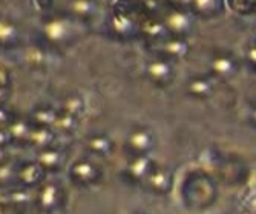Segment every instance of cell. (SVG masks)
Wrapping results in <instances>:
<instances>
[{
	"instance_id": "cell-21",
	"label": "cell",
	"mask_w": 256,
	"mask_h": 214,
	"mask_svg": "<svg viewBox=\"0 0 256 214\" xmlns=\"http://www.w3.org/2000/svg\"><path fill=\"white\" fill-rule=\"evenodd\" d=\"M34 124L32 121L30 120V116L26 118H23V116H16V120L6 127L11 138H12V142L14 144H23V146H26V142H28V138L31 135V130H32Z\"/></svg>"
},
{
	"instance_id": "cell-1",
	"label": "cell",
	"mask_w": 256,
	"mask_h": 214,
	"mask_svg": "<svg viewBox=\"0 0 256 214\" xmlns=\"http://www.w3.org/2000/svg\"><path fill=\"white\" fill-rule=\"evenodd\" d=\"M78 25L82 23L74 20L66 11L46 12L40 21V37L52 49H64L78 38Z\"/></svg>"
},
{
	"instance_id": "cell-18",
	"label": "cell",
	"mask_w": 256,
	"mask_h": 214,
	"mask_svg": "<svg viewBox=\"0 0 256 214\" xmlns=\"http://www.w3.org/2000/svg\"><path fill=\"white\" fill-rule=\"evenodd\" d=\"M86 150L96 158H110L115 152V142L108 133H92L86 139Z\"/></svg>"
},
{
	"instance_id": "cell-15",
	"label": "cell",
	"mask_w": 256,
	"mask_h": 214,
	"mask_svg": "<svg viewBox=\"0 0 256 214\" xmlns=\"http://www.w3.org/2000/svg\"><path fill=\"white\" fill-rule=\"evenodd\" d=\"M144 185L154 195L166 196L172 192V188H174V175L168 167H162V165L156 164V167L154 169L150 176L146 179Z\"/></svg>"
},
{
	"instance_id": "cell-29",
	"label": "cell",
	"mask_w": 256,
	"mask_h": 214,
	"mask_svg": "<svg viewBox=\"0 0 256 214\" xmlns=\"http://www.w3.org/2000/svg\"><path fill=\"white\" fill-rule=\"evenodd\" d=\"M244 61L253 72H256V38H253V41L246 47Z\"/></svg>"
},
{
	"instance_id": "cell-16",
	"label": "cell",
	"mask_w": 256,
	"mask_h": 214,
	"mask_svg": "<svg viewBox=\"0 0 256 214\" xmlns=\"http://www.w3.org/2000/svg\"><path fill=\"white\" fill-rule=\"evenodd\" d=\"M22 34L17 23L5 15H0V51H11L20 44Z\"/></svg>"
},
{
	"instance_id": "cell-31",
	"label": "cell",
	"mask_w": 256,
	"mask_h": 214,
	"mask_svg": "<svg viewBox=\"0 0 256 214\" xmlns=\"http://www.w3.org/2000/svg\"><path fill=\"white\" fill-rule=\"evenodd\" d=\"M12 144H14V142H12V138H11L8 129L6 127H0V147L10 149Z\"/></svg>"
},
{
	"instance_id": "cell-22",
	"label": "cell",
	"mask_w": 256,
	"mask_h": 214,
	"mask_svg": "<svg viewBox=\"0 0 256 214\" xmlns=\"http://www.w3.org/2000/svg\"><path fill=\"white\" fill-rule=\"evenodd\" d=\"M80 121H82L80 118H77L74 115H69V113L58 109V113H57V118H56V123H54L52 129L57 135L72 136L78 132Z\"/></svg>"
},
{
	"instance_id": "cell-2",
	"label": "cell",
	"mask_w": 256,
	"mask_h": 214,
	"mask_svg": "<svg viewBox=\"0 0 256 214\" xmlns=\"http://www.w3.org/2000/svg\"><path fill=\"white\" fill-rule=\"evenodd\" d=\"M34 204L42 213L56 214L66 208L68 193L60 182L44 181L40 187H37Z\"/></svg>"
},
{
	"instance_id": "cell-36",
	"label": "cell",
	"mask_w": 256,
	"mask_h": 214,
	"mask_svg": "<svg viewBox=\"0 0 256 214\" xmlns=\"http://www.w3.org/2000/svg\"><path fill=\"white\" fill-rule=\"evenodd\" d=\"M6 159H10V152L6 147H0V164L5 162Z\"/></svg>"
},
{
	"instance_id": "cell-11",
	"label": "cell",
	"mask_w": 256,
	"mask_h": 214,
	"mask_svg": "<svg viewBox=\"0 0 256 214\" xmlns=\"http://www.w3.org/2000/svg\"><path fill=\"white\" fill-rule=\"evenodd\" d=\"M48 173L44 172L42 165L32 159V161H23L17 164V184L26 188H37L44 181Z\"/></svg>"
},
{
	"instance_id": "cell-32",
	"label": "cell",
	"mask_w": 256,
	"mask_h": 214,
	"mask_svg": "<svg viewBox=\"0 0 256 214\" xmlns=\"http://www.w3.org/2000/svg\"><path fill=\"white\" fill-rule=\"evenodd\" d=\"M166 3V6L172 8H180V9H189L190 6V0H162Z\"/></svg>"
},
{
	"instance_id": "cell-33",
	"label": "cell",
	"mask_w": 256,
	"mask_h": 214,
	"mask_svg": "<svg viewBox=\"0 0 256 214\" xmlns=\"http://www.w3.org/2000/svg\"><path fill=\"white\" fill-rule=\"evenodd\" d=\"M11 86H0V104H6L11 98Z\"/></svg>"
},
{
	"instance_id": "cell-23",
	"label": "cell",
	"mask_w": 256,
	"mask_h": 214,
	"mask_svg": "<svg viewBox=\"0 0 256 214\" xmlns=\"http://www.w3.org/2000/svg\"><path fill=\"white\" fill-rule=\"evenodd\" d=\"M57 113H58V109L48 106V104H42V106H37L31 110L30 120L32 121L34 126L52 129V126L56 123V118H57Z\"/></svg>"
},
{
	"instance_id": "cell-13",
	"label": "cell",
	"mask_w": 256,
	"mask_h": 214,
	"mask_svg": "<svg viewBox=\"0 0 256 214\" xmlns=\"http://www.w3.org/2000/svg\"><path fill=\"white\" fill-rule=\"evenodd\" d=\"M215 78L208 75H194L186 83V93L190 98L198 100V101H206L208 98H212V95L215 93Z\"/></svg>"
},
{
	"instance_id": "cell-28",
	"label": "cell",
	"mask_w": 256,
	"mask_h": 214,
	"mask_svg": "<svg viewBox=\"0 0 256 214\" xmlns=\"http://www.w3.org/2000/svg\"><path fill=\"white\" fill-rule=\"evenodd\" d=\"M17 113L12 107H8L6 104H0V127H8L14 120Z\"/></svg>"
},
{
	"instance_id": "cell-7",
	"label": "cell",
	"mask_w": 256,
	"mask_h": 214,
	"mask_svg": "<svg viewBox=\"0 0 256 214\" xmlns=\"http://www.w3.org/2000/svg\"><path fill=\"white\" fill-rule=\"evenodd\" d=\"M69 179L78 187H94L103 179V169L90 159H77L69 165Z\"/></svg>"
},
{
	"instance_id": "cell-39",
	"label": "cell",
	"mask_w": 256,
	"mask_h": 214,
	"mask_svg": "<svg viewBox=\"0 0 256 214\" xmlns=\"http://www.w3.org/2000/svg\"><path fill=\"white\" fill-rule=\"evenodd\" d=\"M254 38H256V26H254Z\"/></svg>"
},
{
	"instance_id": "cell-26",
	"label": "cell",
	"mask_w": 256,
	"mask_h": 214,
	"mask_svg": "<svg viewBox=\"0 0 256 214\" xmlns=\"http://www.w3.org/2000/svg\"><path fill=\"white\" fill-rule=\"evenodd\" d=\"M11 184H17V164L10 158L0 164V185L10 187Z\"/></svg>"
},
{
	"instance_id": "cell-38",
	"label": "cell",
	"mask_w": 256,
	"mask_h": 214,
	"mask_svg": "<svg viewBox=\"0 0 256 214\" xmlns=\"http://www.w3.org/2000/svg\"><path fill=\"white\" fill-rule=\"evenodd\" d=\"M135 214H148V213H142V211H140V213H135Z\"/></svg>"
},
{
	"instance_id": "cell-34",
	"label": "cell",
	"mask_w": 256,
	"mask_h": 214,
	"mask_svg": "<svg viewBox=\"0 0 256 214\" xmlns=\"http://www.w3.org/2000/svg\"><path fill=\"white\" fill-rule=\"evenodd\" d=\"M0 86H11V75L2 66H0Z\"/></svg>"
},
{
	"instance_id": "cell-5",
	"label": "cell",
	"mask_w": 256,
	"mask_h": 214,
	"mask_svg": "<svg viewBox=\"0 0 256 214\" xmlns=\"http://www.w3.org/2000/svg\"><path fill=\"white\" fill-rule=\"evenodd\" d=\"M144 74H146L148 81L152 86H155L158 89H166V87L172 86L176 78L175 63L164 57L155 55L154 58H150L146 63Z\"/></svg>"
},
{
	"instance_id": "cell-25",
	"label": "cell",
	"mask_w": 256,
	"mask_h": 214,
	"mask_svg": "<svg viewBox=\"0 0 256 214\" xmlns=\"http://www.w3.org/2000/svg\"><path fill=\"white\" fill-rule=\"evenodd\" d=\"M8 201H10L8 204L12 208H25L36 201V195L31 193V188L20 185V187L11 190L8 195Z\"/></svg>"
},
{
	"instance_id": "cell-27",
	"label": "cell",
	"mask_w": 256,
	"mask_h": 214,
	"mask_svg": "<svg viewBox=\"0 0 256 214\" xmlns=\"http://www.w3.org/2000/svg\"><path fill=\"white\" fill-rule=\"evenodd\" d=\"M48 61V57H46V52L42 49V47L32 46L28 47L25 52V63L30 64L31 67H42Z\"/></svg>"
},
{
	"instance_id": "cell-3",
	"label": "cell",
	"mask_w": 256,
	"mask_h": 214,
	"mask_svg": "<svg viewBox=\"0 0 256 214\" xmlns=\"http://www.w3.org/2000/svg\"><path fill=\"white\" fill-rule=\"evenodd\" d=\"M160 18L164 23L168 34L174 37L189 38L195 29V21H194L195 17L189 9L166 6L161 11Z\"/></svg>"
},
{
	"instance_id": "cell-30",
	"label": "cell",
	"mask_w": 256,
	"mask_h": 214,
	"mask_svg": "<svg viewBox=\"0 0 256 214\" xmlns=\"http://www.w3.org/2000/svg\"><path fill=\"white\" fill-rule=\"evenodd\" d=\"M244 207L248 213L256 214V187L248 190V193L244 196Z\"/></svg>"
},
{
	"instance_id": "cell-8",
	"label": "cell",
	"mask_w": 256,
	"mask_h": 214,
	"mask_svg": "<svg viewBox=\"0 0 256 214\" xmlns=\"http://www.w3.org/2000/svg\"><path fill=\"white\" fill-rule=\"evenodd\" d=\"M155 147V133L148 126L134 127L124 139V152L129 156L150 155Z\"/></svg>"
},
{
	"instance_id": "cell-35",
	"label": "cell",
	"mask_w": 256,
	"mask_h": 214,
	"mask_svg": "<svg viewBox=\"0 0 256 214\" xmlns=\"http://www.w3.org/2000/svg\"><path fill=\"white\" fill-rule=\"evenodd\" d=\"M248 121L253 127H256V103L248 110Z\"/></svg>"
},
{
	"instance_id": "cell-14",
	"label": "cell",
	"mask_w": 256,
	"mask_h": 214,
	"mask_svg": "<svg viewBox=\"0 0 256 214\" xmlns=\"http://www.w3.org/2000/svg\"><path fill=\"white\" fill-rule=\"evenodd\" d=\"M64 11L82 25L90 23L100 11L97 0H68Z\"/></svg>"
},
{
	"instance_id": "cell-4",
	"label": "cell",
	"mask_w": 256,
	"mask_h": 214,
	"mask_svg": "<svg viewBox=\"0 0 256 214\" xmlns=\"http://www.w3.org/2000/svg\"><path fill=\"white\" fill-rule=\"evenodd\" d=\"M241 70L240 58L230 51L218 49L208 61V74L216 81H228L235 78Z\"/></svg>"
},
{
	"instance_id": "cell-12",
	"label": "cell",
	"mask_w": 256,
	"mask_h": 214,
	"mask_svg": "<svg viewBox=\"0 0 256 214\" xmlns=\"http://www.w3.org/2000/svg\"><path fill=\"white\" fill-rule=\"evenodd\" d=\"M36 161L44 169L46 173H58L60 170H63L68 161V153L63 147L54 144L51 147L38 150L36 155Z\"/></svg>"
},
{
	"instance_id": "cell-6",
	"label": "cell",
	"mask_w": 256,
	"mask_h": 214,
	"mask_svg": "<svg viewBox=\"0 0 256 214\" xmlns=\"http://www.w3.org/2000/svg\"><path fill=\"white\" fill-rule=\"evenodd\" d=\"M150 47V51L155 55L164 57L174 63L181 61L184 58H188L190 54V43L189 38H182V37H174L168 35L160 41H155L152 44H148Z\"/></svg>"
},
{
	"instance_id": "cell-9",
	"label": "cell",
	"mask_w": 256,
	"mask_h": 214,
	"mask_svg": "<svg viewBox=\"0 0 256 214\" xmlns=\"http://www.w3.org/2000/svg\"><path fill=\"white\" fill-rule=\"evenodd\" d=\"M110 35L122 41H129L140 37V21L128 11H115L108 21Z\"/></svg>"
},
{
	"instance_id": "cell-20",
	"label": "cell",
	"mask_w": 256,
	"mask_h": 214,
	"mask_svg": "<svg viewBox=\"0 0 256 214\" xmlns=\"http://www.w3.org/2000/svg\"><path fill=\"white\" fill-rule=\"evenodd\" d=\"M57 136L58 135L51 127H38V126H34L32 130H31V135L28 138L26 146L31 147V149H34L36 152H38V150H43L46 147L54 146L56 141H57Z\"/></svg>"
},
{
	"instance_id": "cell-24",
	"label": "cell",
	"mask_w": 256,
	"mask_h": 214,
	"mask_svg": "<svg viewBox=\"0 0 256 214\" xmlns=\"http://www.w3.org/2000/svg\"><path fill=\"white\" fill-rule=\"evenodd\" d=\"M60 110H63L69 115H74L82 120L86 113V101L80 93H76V92L68 93L66 97H63V100H62Z\"/></svg>"
},
{
	"instance_id": "cell-19",
	"label": "cell",
	"mask_w": 256,
	"mask_h": 214,
	"mask_svg": "<svg viewBox=\"0 0 256 214\" xmlns=\"http://www.w3.org/2000/svg\"><path fill=\"white\" fill-rule=\"evenodd\" d=\"M189 11L198 18H216L226 11V0H190Z\"/></svg>"
},
{
	"instance_id": "cell-10",
	"label": "cell",
	"mask_w": 256,
	"mask_h": 214,
	"mask_svg": "<svg viewBox=\"0 0 256 214\" xmlns=\"http://www.w3.org/2000/svg\"><path fill=\"white\" fill-rule=\"evenodd\" d=\"M155 167L156 162L150 158V155L129 156L124 167V178L132 184H144Z\"/></svg>"
},
{
	"instance_id": "cell-37",
	"label": "cell",
	"mask_w": 256,
	"mask_h": 214,
	"mask_svg": "<svg viewBox=\"0 0 256 214\" xmlns=\"http://www.w3.org/2000/svg\"><path fill=\"white\" fill-rule=\"evenodd\" d=\"M12 207L8 204V205H0V214H11L12 213Z\"/></svg>"
},
{
	"instance_id": "cell-17",
	"label": "cell",
	"mask_w": 256,
	"mask_h": 214,
	"mask_svg": "<svg viewBox=\"0 0 256 214\" xmlns=\"http://www.w3.org/2000/svg\"><path fill=\"white\" fill-rule=\"evenodd\" d=\"M168 35V29L160 15H146L140 21V37H143L148 44L160 41Z\"/></svg>"
}]
</instances>
